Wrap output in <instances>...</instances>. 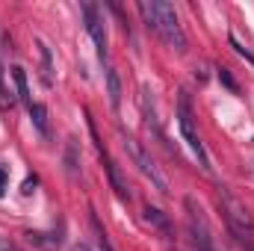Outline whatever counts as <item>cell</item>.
Here are the masks:
<instances>
[{
    "label": "cell",
    "instance_id": "cell-1",
    "mask_svg": "<svg viewBox=\"0 0 254 251\" xmlns=\"http://www.w3.org/2000/svg\"><path fill=\"white\" fill-rule=\"evenodd\" d=\"M139 12L145 18V24L169 45L175 48L178 54H187V36L181 30V21H178V12L172 3H163V0H139Z\"/></svg>",
    "mask_w": 254,
    "mask_h": 251
},
{
    "label": "cell",
    "instance_id": "cell-2",
    "mask_svg": "<svg viewBox=\"0 0 254 251\" xmlns=\"http://www.w3.org/2000/svg\"><path fill=\"white\" fill-rule=\"evenodd\" d=\"M219 204H222V213H225V222H228L231 234L246 246V251H254V219L246 210V204L225 187L219 189Z\"/></svg>",
    "mask_w": 254,
    "mask_h": 251
},
{
    "label": "cell",
    "instance_id": "cell-3",
    "mask_svg": "<svg viewBox=\"0 0 254 251\" xmlns=\"http://www.w3.org/2000/svg\"><path fill=\"white\" fill-rule=\"evenodd\" d=\"M187 222H190V234H192V246L195 251H222L213 231H210V222L204 216V210L198 207L195 198H187Z\"/></svg>",
    "mask_w": 254,
    "mask_h": 251
},
{
    "label": "cell",
    "instance_id": "cell-4",
    "mask_svg": "<svg viewBox=\"0 0 254 251\" xmlns=\"http://www.w3.org/2000/svg\"><path fill=\"white\" fill-rule=\"evenodd\" d=\"M178 125H181V133H184L187 145L192 148V154L198 157V166H201L204 172H210V160H207L204 142H201V136H198V130H195V119H192V110H190L187 95H181V101H178Z\"/></svg>",
    "mask_w": 254,
    "mask_h": 251
},
{
    "label": "cell",
    "instance_id": "cell-5",
    "mask_svg": "<svg viewBox=\"0 0 254 251\" xmlns=\"http://www.w3.org/2000/svg\"><path fill=\"white\" fill-rule=\"evenodd\" d=\"M122 142H125V148H127V154H130V160L139 166V172L154 184V187L160 189V192H169V181L163 178V172L154 166V160H151V154L142 148V142H136L133 136H127V133H122Z\"/></svg>",
    "mask_w": 254,
    "mask_h": 251
},
{
    "label": "cell",
    "instance_id": "cell-6",
    "mask_svg": "<svg viewBox=\"0 0 254 251\" xmlns=\"http://www.w3.org/2000/svg\"><path fill=\"white\" fill-rule=\"evenodd\" d=\"M80 12H83V18H86V30H89V36H92L95 48H98V57L104 60V57H107V33H104V18H101V12H98V6H95V3H80Z\"/></svg>",
    "mask_w": 254,
    "mask_h": 251
},
{
    "label": "cell",
    "instance_id": "cell-7",
    "mask_svg": "<svg viewBox=\"0 0 254 251\" xmlns=\"http://www.w3.org/2000/svg\"><path fill=\"white\" fill-rule=\"evenodd\" d=\"M101 160H104V166H107V175H110V184H113V189H116V195L122 198V201H130V189H127L125 178H122V172H119V166L101 151Z\"/></svg>",
    "mask_w": 254,
    "mask_h": 251
},
{
    "label": "cell",
    "instance_id": "cell-8",
    "mask_svg": "<svg viewBox=\"0 0 254 251\" xmlns=\"http://www.w3.org/2000/svg\"><path fill=\"white\" fill-rule=\"evenodd\" d=\"M27 113H30V122L36 125V130H39L42 136H48V107H45V104H30Z\"/></svg>",
    "mask_w": 254,
    "mask_h": 251
},
{
    "label": "cell",
    "instance_id": "cell-9",
    "mask_svg": "<svg viewBox=\"0 0 254 251\" xmlns=\"http://www.w3.org/2000/svg\"><path fill=\"white\" fill-rule=\"evenodd\" d=\"M107 95H110L113 110H119V107H122V80H119V74H116L113 68L107 71Z\"/></svg>",
    "mask_w": 254,
    "mask_h": 251
},
{
    "label": "cell",
    "instance_id": "cell-10",
    "mask_svg": "<svg viewBox=\"0 0 254 251\" xmlns=\"http://www.w3.org/2000/svg\"><path fill=\"white\" fill-rule=\"evenodd\" d=\"M12 80H15V86H18V101H24V104L30 107L33 101H30V86H27V71H24L21 65H15V68H12Z\"/></svg>",
    "mask_w": 254,
    "mask_h": 251
},
{
    "label": "cell",
    "instance_id": "cell-11",
    "mask_svg": "<svg viewBox=\"0 0 254 251\" xmlns=\"http://www.w3.org/2000/svg\"><path fill=\"white\" fill-rule=\"evenodd\" d=\"M145 222L148 225H154V228H160L163 234H169V219H166V213L163 210H157V207H145Z\"/></svg>",
    "mask_w": 254,
    "mask_h": 251
},
{
    "label": "cell",
    "instance_id": "cell-12",
    "mask_svg": "<svg viewBox=\"0 0 254 251\" xmlns=\"http://www.w3.org/2000/svg\"><path fill=\"white\" fill-rule=\"evenodd\" d=\"M39 54H42V80H45V86H51L54 83V63H51V51L45 42H39Z\"/></svg>",
    "mask_w": 254,
    "mask_h": 251
},
{
    "label": "cell",
    "instance_id": "cell-13",
    "mask_svg": "<svg viewBox=\"0 0 254 251\" xmlns=\"http://www.w3.org/2000/svg\"><path fill=\"white\" fill-rule=\"evenodd\" d=\"M65 169H68V175H71V178H77V175H80V160H77V142H74V139H68V151H65Z\"/></svg>",
    "mask_w": 254,
    "mask_h": 251
},
{
    "label": "cell",
    "instance_id": "cell-14",
    "mask_svg": "<svg viewBox=\"0 0 254 251\" xmlns=\"http://www.w3.org/2000/svg\"><path fill=\"white\" fill-rule=\"evenodd\" d=\"M228 42H231V48H234V54H237V57H243L246 63H252V65H254V54L249 51V48H246V45H240V42H237V36H234V33L228 36Z\"/></svg>",
    "mask_w": 254,
    "mask_h": 251
},
{
    "label": "cell",
    "instance_id": "cell-15",
    "mask_svg": "<svg viewBox=\"0 0 254 251\" xmlns=\"http://www.w3.org/2000/svg\"><path fill=\"white\" fill-rule=\"evenodd\" d=\"M219 80H222V86H228L231 92H240V86H237V80L231 77V71H228V68H219Z\"/></svg>",
    "mask_w": 254,
    "mask_h": 251
},
{
    "label": "cell",
    "instance_id": "cell-16",
    "mask_svg": "<svg viewBox=\"0 0 254 251\" xmlns=\"http://www.w3.org/2000/svg\"><path fill=\"white\" fill-rule=\"evenodd\" d=\"M36 184H39V178H36V175H30V178L24 181V187H21V192H24V195H30V192L36 189Z\"/></svg>",
    "mask_w": 254,
    "mask_h": 251
},
{
    "label": "cell",
    "instance_id": "cell-17",
    "mask_svg": "<svg viewBox=\"0 0 254 251\" xmlns=\"http://www.w3.org/2000/svg\"><path fill=\"white\" fill-rule=\"evenodd\" d=\"M3 189H6V172L0 169V195H3Z\"/></svg>",
    "mask_w": 254,
    "mask_h": 251
}]
</instances>
